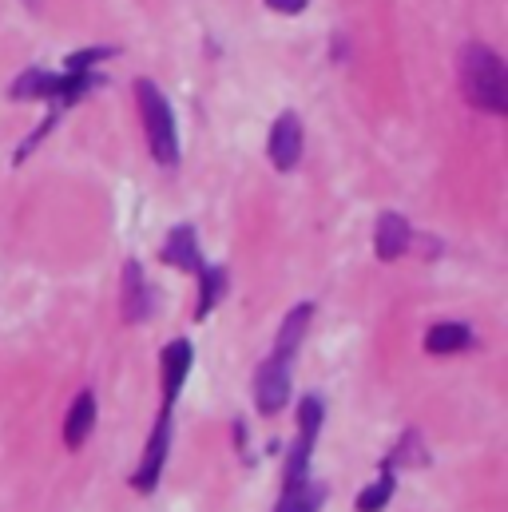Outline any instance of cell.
<instances>
[{
	"mask_svg": "<svg viewBox=\"0 0 508 512\" xmlns=\"http://www.w3.org/2000/svg\"><path fill=\"white\" fill-rule=\"evenodd\" d=\"M473 346V330L461 326V322H437L429 334H425V350L429 354H461Z\"/></svg>",
	"mask_w": 508,
	"mask_h": 512,
	"instance_id": "obj_12",
	"label": "cell"
},
{
	"mask_svg": "<svg viewBox=\"0 0 508 512\" xmlns=\"http://www.w3.org/2000/svg\"><path fill=\"white\" fill-rule=\"evenodd\" d=\"M167 445H171V409L159 413V421H155V429H151V441H147V449H143V461H139V469H135V477H131V485H135L139 493H151V489L159 485V473H163V461H167Z\"/></svg>",
	"mask_w": 508,
	"mask_h": 512,
	"instance_id": "obj_3",
	"label": "cell"
},
{
	"mask_svg": "<svg viewBox=\"0 0 508 512\" xmlns=\"http://www.w3.org/2000/svg\"><path fill=\"white\" fill-rule=\"evenodd\" d=\"M389 497H393V473H389V465L381 469V477L370 485V489H362V497H358V512H381L389 505Z\"/></svg>",
	"mask_w": 508,
	"mask_h": 512,
	"instance_id": "obj_16",
	"label": "cell"
},
{
	"mask_svg": "<svg viewBox=\"0 0 508 512\" xmlns=\"http://www.w3.org/2000/svg\"><path fill=\"white\" fill-rule=\"evenodd\" d=\"M92 425H96V393L84 389V393L72 401L68 417H64V445H68V449H80V445L88 441Z\"/></svg>",
	"mask_w": 508,
	"mask_h": 512,
	"instance_id": "obj_11",
	"label": "cell"
},
{
	"mask_svg": "<svg viewBox=\"0 0 508 512\" xmlns=\"http://www.w3.org/2000/svg\"><path fill=\"white\" fill-rule=\"evenodd\" d=\"M310 318H314V306H310V302H298L294 310H286V318H282V326H278V338H274V354H270V358L290 362V358H294V350L302 346L306 330H310Z\"/></svg>",
	"mask_w": 508,
	"mask_h": 512,
	"instance_id": "obj_10",
	"label": "cell"
},
{
	"mask_svg": "<svg viewBox=\"0 0 508 512\" xmlns=\"http://www.w3.org/2000/svg\"><path fill=\"white\" fill-rule=\"evenodd\" d=\"M191 366H195V350H191V342L175 338V342L163 350V409L175 405V397H179V389H183V382H187Z\"/></svg>",
	"mask_w": 508,
	"mask_h": 512,
	"instance_id": "obj_6",
	"label": "cell"
},
{
	"mask_svg": "<svg viewBox=\"0 0 508 512\" xmlns=\"http://www.w3.org/2000/svg\"><path fill=\"white\" fill-rule=\"evenodd\" d=\"M163 262L175 266V270H187V274H199L203 270V258H199V235L191 223H179L171 235H167V247H163Z\"/></svg>",
	"mask_w": 508,
	"mask_h": 512,
	"instance_id": "obj_9",
	"label": "cell"
},
{
	"mask_svg": "<svg viewBox=\"0 0 508 512\" xmlns=\"http://www.w3.org/2000/svg\"><path fill=\"white\" fill-rule=\"evenodd\" d=\"M461 92L477 112H489V116L508 112L505 60L489 44H465L461 48Z\"/></svg>",
	"mask_w": 508,
	"mask_h": 512,
	"instance_id": "obj_1",
	"label": "cell"
},
{
	"mask_svg": "<svg viewBox=\"0 0 508 512\" xmlns=\"http://www.w3.org/2000/svg\"><path fill=\"white\" fill-rule=\"evenodd\" d=\"M108 56H112V48H84V52H76L68 60V72H92V64H100Z\"/></svg>",
	"mask_w": 508,
	"mask_h": 512,
	"instance_id": "obj_17",
	"label": "cell"
},
{
	"mask_svg": "<svg viewBox=\"0 0 508 512\" xmlns=\"http://www.w3.org/2000/svg\"><path fill=\"white\" fill-rule=\"evenodd\" d=\"M155 310V290L151 282L143 278V266L139 262H127L124 266V322H147Z\"/></svg>",
	"mask_w": 508,
	"mask_h": 512,
	"instance_id": "obj_7",
	"label": "cell"
},
{
	"mask_svg": "<svg viewBox=\"0 0 508 512\" xmlns=\"http://www.w3.org/2000/svg\"><path fill=\"white\" fill-rule=\"evenodd\" d=\"M135 104H139V116H143L151 159L163 163V167H175V163H179V128H175L171 100H167L151 80H139V84H135Z\"/></svg>",
	"mask_w": 508,
	"mask_h": 512,
	"instance_id": "obj_2",
	"label": "cell"
},
{
	"mask_svg": "<svg viewBox=\"0 0 508 512\" xmlns=\"http://www.w3.org/2000/svg\"><path fill=\"white\" fill-rule=\"evenodd\" d=\"M326 501V489L322 485H310V481H294L282 489V501L274 505V512H318Z\"/></svg>",
	"mask_w": 508,
	"mask_h": 512,
	"instance_id": "obj_13",
	"label": "cell"
},
{
	"mask_svg": "<svg viewBox=\"0 0 508 512\" xmlns=\"http://www.w3.org/2000/svg\"><path fill=\"white\" fill-rule=\"evenodd\" d=\"M274 12H286V16H294V12H302L306 8V0H266Z\"/></svg>",
	"mask_w": 508,
	"mask_h": 512,
	"instance_id": "obj_18",
	"label": "cell"
},
{
	"mask_svg": "<svg viewBox=\"0 0 508 512\" xmlns=\"http://www.w3.org/2000/svg\"><path fill=\"white\" fill-rule=\"evenodd\" d=\"M223 294H227V270L203 266V270H199V310H195V318H207Z\"/></svg>",
	"mask_w": 508,
	"mask_h": 512,
	"instance_id": "obj_14",
	"label": "cell"
},
{
	"mask_svg": "<svg viewBox=\"0 0 508 512\" xmlns=\"http://www.w3.org/2000/svg\"><path fill=\"white\" fill-rule=\"evenodd\" d=\"M409 239H413L409 219L397 215V211H385L378 219V227H374V255L381 262H393V258H401L409 251Z\"/></svg>",
	"mask_w": 508,
	"mask_h": 512,
	"instance_id": "obj_8",
	"label": "cell"
},
{
	"mask_svg": "<svg viewBox=\"0 0 508 512\" xmlns=\"http://www.w3.org/2000/svg\"><path fill=\"white\" fill-rule=\"evenodd\" d=\"M322 421H326V409H322V397H302V405H298V441H318V433H322Z\"/></svg>",
	"mask_w": 508,
	"mask_h": 512,
	"instance_id": "obj_15",
	"label": "cell"
},
{
	"mask_svg": "<svg viewBox=\"0 0 508 512\" xmlns=\"http://www.w3.org/2000/svg\"><path fill=\"white\" fill-rule=\"evenodd\" d=\"M270 163L278 167V171H294L298 167V159H302V124H298V116L294 112H282L278 120H274V128H270Z\"/></svg>",
	"mask_w": 508,
	"mask_h": 512,
	"instance_id": "obj_5",
	"label": "cell"
},
{
	"mask_svg": "<svg viewBox=\"0 0 508 512\" xmlns=\"http://www.w3.org/2000/svg\"><path fill=\"white\" fill-rule=\"evenodd\" d=\"M254 401L266 417H274L286 401H290V362L282 358H266L254 374Z\"/></svg>",
	"mask_w": 508,
	"mask_h": 512,
	"instance_id": "obj_4",
	"label": "cell"
}]
</instances>
